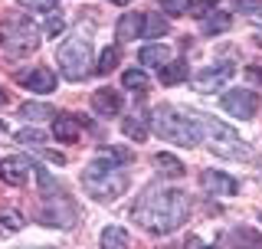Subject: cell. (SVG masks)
Segmentation results:
<instances>
[{
    "label": "cell",
    "mask_w": 262,
    "mask_h": 249,
    "mask_svg": "<svg viewBox=\"0 0 262 249\" xmlns=\"http://www.w3.org/2000/svg\"><path fill=\"white\" fill-rule=\"evenodd\" d=\"M147 121H151V118H144V112L128 115V118H125V135L131 141H144L147 138Z\"/></svg>",
    "instance_id": "cell-19"
},
{
    "label": "cell",
    "mask_w": 262,
    "mask_h": 249,
    "mask_svg": "<svg viewBox=\"0 0 262 249\" xmlns=\"http://www.w3.org/2000/svg\"><path fill=\"white\" fill-rule=\"evenodd\" d=\"M23 118H53V109L49 105H36V102H30V105H23L20 109Z\"/></svg>",
    "instance_id": "cell-28"
},
{
    "label": "cell",
    "mask_w": 262,
    "mask_h": 249,
    "mask_svg": "<svg viewBox=\"0 0 262 249\" xmlns=\"http://www.w3.org/2000/svg\"><path fill=\"white\" fill-rule=\"evenodd\" d=\"M252 20H256V23H262V7H259L256 13H252Z\"/></svg>",
    "instance_id": "cell-32"
},
{
    "label": "cell",
    "mask_w": 262,
    "mask_h": 249,
    "mask_svg": "<svg viewBox=\"0 0 262 249\" xmlns=\"http://www.w3.org/2000/svg\"><path fill=\"white\" fill-rule=\"evenodd\" d=\"M121 86L135 89V92H144V89H147V76L141 69H125V72H121Z\"/></svg>",
    "instance_id": "cell-24"
},
{
    "label": "cell",
    "mask_w": 262,
    "mask_h": 249,
    "mask_svg": "<svg viewBox=\"0 0 262 249\" xmlns=\"http://www.w3.org/2000/svg\"><path fill=\"white\" fill-rule=\"evenodd\" d=\"M167 30H170V23L164 20V16L154 13V16H147V20H144V33H141V36H147V39H158V36H164Z\"/></svg>",
    "instance_id": "cell-23"
},
{
    "label": "cell",
    "mask_w": 262,
    "mask_h": 249,
    "mask_svg": "<svg viewBox=\"0 0 262 249\" xmlns=\"http://www.w3.org/2000/svg\"><path fill=\"white\" fill-rule=\"evenodd\" d=\"M102 249H128V233L121 226H105L102 230Z\"/></svg>",
    "instance_id": "cell-20"
},
{
    "label": "cell",
    "mask_w": 262,
    "mask_h": 249,
    "mask_svg": "<svg viewBox=\"0 0 262 249\" xmlns=\"http://www.w3.org/2000/svg\"><path fill=\"white\" fill-rule=\"evenodd\" d=\"M92 109L98 115H105V118H112V115L121 112V92H115V89H98L92 95Z\"/></svg>",
    "instance_id": "cell-12"
},
{
    "label": "cell",
    "mask_w": 262,
    "mask_h": 249,
    "mask_svg": "<svg viewBox=\"0 0 262 249\" xmlns=\"http://www.w3.org/2000/svg\"><path fill=\"white\" fill-rule=\"evenodd\" d=\"M53 138L62 141V144L76 141L79 138V118H76V115H56V118H53Z\"/></svg>",
    "instance_id": "cell-13"
},
{
    "label": "cell",
    "mask_w": 262,
    "mask_h": 249,
    "mask_svg": "<svg viewBox=\"0 0 262 249\" xmlns=\"http://www.w3.org/2000/svg\"><path fill=\"white\" fill-rule=\"evenodd\" d=\"M20 82L30 89V92H39V95L56 92V76H53V69H46V66H36V69H30L27 76H20Z\"/></svg>",
    "instance_id": "cell-10"
},
{
    "label": "cell",
    "mask_w": 262,
    "mask_h": 249,
    "mask_svg": "<svg viewBox=\"0 0 262 249\" xmlns=\"http://www.w3.org/2000/svg\"><path fill=\"white\" fill-rule=\"evenodd\" d=\"M0 105H7V92H4V89H0Z\"/></svg>",
    "instance_id": "cell-33"
},
{
    "label": "cell",
    "mask_w": 262,
    "mask_h": 249,
    "mask_svg": "<svg viewBox=\"0 0 262 249\" xmlns=\"http://www.w3.org/2000/svg\"><path fill=\"white\" fill-rule=\"evenodd\" d=\"M216 4H220V0H187V13L196 16V20H203V16H207Z\"/></svg>",
    "instance_id": "cell-26"
},
{
    "label": "cell",
    "mask_w": 262,
    "mask_h": 249,
    "mask_svg": "<svg viewBox=\"0 0 262 249\" xmlns=\"http://www.w3.org/2000/svg\"><path fill=\"white\" fill-rule=\"evenodd\" d=\"M108 4H118V7H125V4H128V0H108Z\"/></svg>",
    "instance_id": "cell-34"
},
{
    "label": "cell",
    "mask_w": 262,
    "mask_h": 249,
    "mask_svg": "<svg viewBox=\"0 0 262 249\" xmlns=\"http://www.w3.org/2000/svg\"><path fill=\"white\" fill-rule=\"evenodd\" d=\"M56 63H59L62 76L69 82H82L92 72V46H89V39H69V43H62Z\"/></svg>",
    "instance_id": "cell-5"
},
{
    "label": "cell",
    "mask_w": 262,
    "mask_h": 249,
    "mask_svg": "<svg viewBox=\"0 0 262 249\" xmlns=\"http://www.w3.org/2000/svg\"><path fill=\"white\" fill-rule=\"evenodd\" d=\"M23 230V217L16 210H0V236H13Z\"/></svg>",
    "instance_id": "cell-22"
},
{
    "label": "cell",
    "mask_w": 262,
    "mask_h": 249,
    "mask_svg": "<svg viewBox=\"0 0 262 249\" xmlns=\"http://www.w3.org/2000/svg\"><path fill=\"white\" fill-rule=\"evenodd\" d=\"M167 63H170V49H167V46L151 43V46H144V49H141V66H151V69H164Z\"/></svg>",
    "instance_id": "cell-17"
},
{
    "label": "cell",
    "mask_w": 262,
    "mask_h": 249,
    "mask_svg": "<svg viewBox=\"0 0 262 249\" xmlns=\"http://www.w3.org/2000/svg\"><path fill=\"white\" fill-rule=\"evenodd\" d=\"M187 210H190V203H187V194L184 190H147L141 200L135 203V210H131V220L141 223L147 233L154 236H167L180 230V223L187 220Z\"/></svg>",
    "instance_id": "cell-1"
},
{
    "label": "cell",
    "mask_w": 262,
    "mask_h": 249,
    "mask_svg": "<svg viewBox=\"0 0 262 249\" xmlns=\"http://www.w3.org/2000/svg\"><path fill=\"white\" fill-rule=\"evenodd\" d=\"M184 76H187V63L184 59H174V63H167L161 69V82H164V86H177V82H184Z\"/></svg>",
    "instance_id": "cell-21"
},
{
    "label": "cell",
    "mask_w": 262,
    "mask_h": 249,
    "mask_svg": "<svg viewBox=\"0 0 262 249\" xmlns=\"http://www.w3.org/2000/svg\"><path fill=\"white\" fill-rule=\"evenodd\" d=\"M82 187L102 203L118 200L128 190V174L121 171V164H115L108 154H98L85 171H82Z\"/></svg>",
    "instance_id": "cell-2"
},
{
    "label": "cell",
    "mask_w": 262,
    "mask_h": 249,
    "mask_svg": "<svg viewBox=\"0 0 262 249\" xmlns=\"http://www.w3.org/2000/svg\"><path fill=\"white\" fill-rule=\"evenodd\" d=\"M115 33H118V39H138L144 33V13H121L118 27H115Z\"/></svg>",
    "instance_id": "cell-14"
},
{
    "label": "cell",
    "mask_w": 262,
    "mask_h": 249,
    "mask_svg": "<svg viewBox=\"0 0 262 249\" xmlns=\"http://www.w3.org/2000/svg\"><path fill=\"white\" fill-rule=\"evenodd\" d=\"M236 76V66L233 63H216V66H207L193 76V89L196 92H220L229 79Z\"/></svg>",
    "instance_id": "cell-8"
},
{
    "label": "cell",
    "mask_w": 262,
    "mask_h": 249,
    "mask_svg": "<svg viewBox=\"0 0 262 249\" xmlns=\"http://www.w3.org/2000/svg\"><path fill=\"white\" fill-rule=\"evenodd\" d=\"M36 43H39L36 33H33L27 23H7V27L0 30V46H4V53H10V56L33 53Z\"/></svg>",
    "instance_id": "cell-6"
},
{
    "label": "cell",
    "mask_w": 262,
    "mask_h": 249,
    "mask_svg": "<svg viewBox=\"0 0 262 249\" xmlns=\"http://www.w3.org/2000/svg\"><path fill=\"white\" fill-rule=\"evenodd\" d=\"M16 141H20V144H36V148H43V144H46V135H43V131H36V128H23V131H16Z\"/></svg>",
    "instance_id": "cell-27"
},
{
    "label": "cell",
    "mask_w": 262,
    "mask_h": 249,
    "mask_svg": "<svg viewBox=\"0 0 262 249\" xmlns=\"http://www.w3.org/2000/svg\"><path fill=\"white\" fill-rule=\"evenodd\" d=\"M220 105H223V112H229L233 118H252L259 109V95L252 92V89H229V92H223V98H220Z\"/></svg>",
    "instance_id": "cell-7"
},
{
    "label": "cell",
    "mask_w": 262,
    "mask_h": 249,
    "mask_svg": "<svg viewBox=\"0 0 262 249\" xmlns=\"http://www.w3.org/2000/svg\"><path fill=\"white\" fill-rule=\"evenodd\" d=\"M161 10L170 13V16H177V13L187 10V0H161Z\"/></svg>",
    "instance_id": "cell-31"
},
{
    "label": "cell",
    "mask_w": 262,
    "mask_h": 249,
    "mask_svg": "<svg viewBox=\"0 0 262 249\" xmlns=\"http://www.w3.org/2000/svg\"><path fill=\"white\" fill-rule=\"evenodd\" d=\"M229 23H233V16H229L226 10H213L210 16H203L200 30H203V36H216V33H226L229 30Z\"/></svg>",
    "instance_id": "cell-16"
},
{
    "label": "cell",
    "mask_w": 262,
    "mask_h": 249,
    "mask_svg": "<svg viewBox=\"0 0 262 249\" xmlns=\"http://www.w3.org/2000/svg\"><path fill=\"white\" fill-rule=\"evenodd\" d=\"M154 171L161 174V177H184V164L177 161L174 154H154Z\"/></svg>",
    "instance_id": "cell-18"
},
{
    "label": "cell",
    "mask_w": 262,
    "mask_h": 249,
    "mask_svg": "<svg viewBox=\"0 0 262 249\" xmlns=\"http://www.w3.org/2000/svg\"><path fill=\"white\" fill-rule=\"evenodd\" d=\"M151 125H154V131H158V138H164V141H174V144H184V148L200 144V125L193 118H187V115L180 109H174V105L154 109Z\"/></svg>",
    "instance_id": "cell-3"
},
{
    "label": "cell",
    "mask_w": 262,
    "mask_h": 249,
    "mask_svg": "<svg viewBox=\"0 0 262 249\" xmlns=\"http://www.w3.org/2000/svg\"><path fill=\"white\" fill-rule=\"evenodd\" d=\"M56 4H59V0H20V7H27V10H39V13H53Z\"/></svg>",
    "instance_id": "cell-29"
},
{
    "label": "cell",
    "mask_w": 262,
    "mask_h": 249,
    "mask_svg": "<svg viewBox=\"0 0 262 249\" xmlns=\"http://www.w3.org/2000/svg\"><path fill=\"white\" fill-rule=\"evenodd\" d=\"M193 121L207 135L210 151H216L220 157H229V161H249L252 157V148L236 135V128H229V125L216 121V118H207V115H193Z\"/></svg>",
    "instance_id": "cell-4"
},
{
    "label": "cell",
    "mask_w": 262,
    "mask_h": 249,
    "mask_svg": "<svg viewBox=\"0 0 262 249\" xmlns=\"http://www.w3.org/2000/svg\"><path fill=\"white\" fill-rule=\"evenodd\" d=\"M118 66V49L108 46V49H102V56H98V66H95V72H102V76H108V72Z\"/></svg>",
    "instance_id": "cell-25"
},
{
    "label": "cell",
    "mask_w": 262,
    "mask_h": 249,
    "mask_svg": "<svg viewBox=\"0 0 262 249\" xmlns=\"http://www.w3.org/2000/svg\"><path fill=\"white\" fill-rule=\"evenodd\" d=\"M30 171H33V164L27 157H4L0 161V180L10 187H23L30 180Z\"/></svg>",
    "instance_id": "cell-9"
},
{
    "label": "cell",
    "mask_w": 262,
    "mask_h": 249,
    "mask_svg": "<svg viewBox=\"0 0 262 249\" xmlns=\"http://www.w3.org/2000/svg\"><path fill=\"white\" fill-rule=\"evenodd\" d=\"M62 27H66V23H62V16H59V13H53V16H46V23H43V33H46V36H59V33H62Z\"/></svg>",
    "instance_id": "cell-30"
},
{
    "label": "cell",
    "mask_w": 262,
    "mask_h": 249,
    "mask_svg": "<svg viewBox=\"0 0 262 249\" xmlns=\"http://www.w3.org/2000/svg\"><path fill=\"white\" fill-rule=\"evenodd\" d=\"M229 239H233L236 249H262V233L252 226H236L233 233H229Z\"/></svg>",
    "instance_id": "cell-15"
},
{
    "label": "cell",
    "mask_w": 262,
    "mask_h": 249,
    "mask_svg": "<svg viewBox=\"0 0 262 249\" xmlns=\"http://www.w3.org/2000/svg\"><path fill=\"white\" fill-rule=\"evenodd\" d=\"M203 249H210V246H203Z\"/></svg>",
    "instance_id": "cell-35"
},
{
    "label": "cell",
    "mask_w": 262,
    "mask_h": 249,
    "mask_svg": "<svg viewBox=\"0 0 262 249\" xmlns=\"http://www.w3.org/2000/svg\"><path fill=\"white\" fill-rule=\"evenodd\" d=\"M200 180L213 197H233L236 190H239V184H236L233 177H226V174H220V171H203Z\"/></svg>",
    "instance_id": "cell-11"
}]
</instances>
